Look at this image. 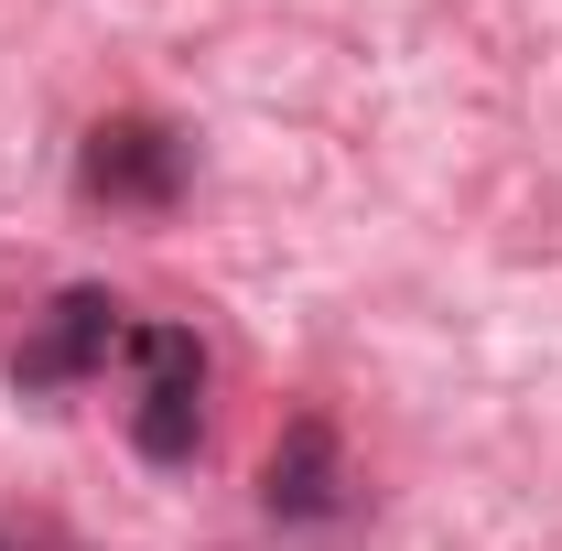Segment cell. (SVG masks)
<instances>
[{
	"label": "cell",
	"mask_w": 562,
	"mask_h": 551,
	"mask_svg": "<svg viewBox=\"0 0 562 551\" xmlns=\"http://www.w3.org/2000/svg\"><path fill=\"white\" fill-rule=\"evenodd\" d=\"M184 173H195V151H184L173 120H151V109L98 120L87 151H76V184H87L98 206H120V216H162L173 195H184Z\"/></svg>",
	"instance_id": "cell-1"
},
{
	"label": "cell",
	"mask_w": 562,
	"mask_h": 551,
	"mask_svg": "<svg viewBox=\"0 0 562 551\" xmlns=\"http://www.w3.org/2000/svg\"><path fill=\"white\" fill-rule=\"evenodd\" d=\"M120 336H131V303L98 292V281H76V292L44 303V325H33V346L11 368H22V390H76V379H98L120 357Z\"/></svg>",
	"instance_id": "cell-2"
},
{
	"label": "cell",
	"mask_w": 562,
	"mask_h": 551,
	"mask_svg": "<svg viewBox=\"0 0 562 551\" xmlns=\"http://www.w3.org/2000/svg\"><path fill=\"white\" fill-rule=\"evenodd\" d=\"M260 508L292 519V530H314V519H336L347 508V454H336V421H292L271 443V465H260Z\"/></svg>",
	"instance_id": "cell-3"
},
{
	"label": "cell",
	"mask_w": 562,
	"mask_h": 551,
	"mask_svg": "<svg viewBox=\"0 0 562 551\" xmlns=\"http://www.w3.org/2000/svg\"><path fill=\"white\" fill-rule=\"evenodd\" d=\"M131 443L151 454V465H195V443H206V379L140 390V401H131Z\"/></svg>",
	"instance_id": "cell-4"
}]
</instances>
